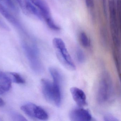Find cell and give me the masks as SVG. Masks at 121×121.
<instances>
[{"label": "cell", "mask_w": 121, "mask_h": 121, "mask_svg": "<svg viewBox=\"0 0 121 121\" xmlns=\"http://www.w3.org/2000/svg\"><path fill=\"white\" fill-rule=\"evenodd\" d=\"M104 120L105 121H118V120L117 118L110 114H107L104 116Z\"/></svg>", "instance_id": "ffe728a7"}, {"label": "cell", "mask_w": 121, "mask_h": 121, "mask_svg": "<svg viewBox=\"0 0 121 121\" xmlns=\"http://www.w3.org/2000/svg\"><path fill=\"white\" fill-rule=\"evenodd\" d=\"M117 10L118 17L120 18L121 13V0H117Z\"/></svg>", "instance_id": "44dd1931"}, {"label": "cell", "mask_w": 121, "mask_h": 121, "mask_svg": "<svg viewBox=\"0 0 121 121\" xmlns=\"http://www.w3.org/2000/svg\"><path fill=\"white\" fill-rule=\"evenodd\" d=\"M50 74L53 80V86L55 92V100L54 105L59 107L61 104V90L62 78L60 73L56 69L53 67L49 69Z\"/></svg>", "instance_id": "8992f818"}, {"label": "cell", "mask_w": 121, "mask_h": 121, "mask_svg": "<svg viewBox=\"0 0 121 121\" xmlns=\"http://www.w3.org/2000/svg\"><path fill=\"white\" fill-rule=\"evenodd\" d=\"M8 91V90L4 86L0 85V95H2L5 92Z\"/></svg>", "instance_id": "603a6c76"}, {"label": "cell", "mask_w": 121, "mask_h": 121, "mask_svg": "<svg viewBox=\"0 0 121 121\" xmlns=\"http://www.w3.org/2000/svg\"><path fill=\"white\" fill-rule=\"evenodd\" d=\"M5 104V102L4 100L1 98H0V107H3Z\"/></svg>", "instance_id": "d4e9b609"}, {"label": "cell", "mask_w": 121, "mask_h": 121, "mask_svg": "<svg viewBox=\"0 0 121 121\" xmlns=\"http://www.w3.org/2000/svg\"><path fill=\"white\" fill-rule=\"evenodd\" d=\"M113 95V85L111 77L107 72H103L100 76L98 83L97 101L99 104H106L112 99Z\"/></svg>", "instance_id": "6da1fadb"}, {"label": "cell", "mask_w": 121, "mask_h": 121, "mask_svg": "<svg viewBox=\"0 0 121 121\" xmlns=\"http://www.w3.org/2000/svg\"><path fill=\"white\" fill-rule=\"evenodd\" d=\"M0 13L13 25L20 29H22V27L19 21L1 3H0Z\"/></svg>", "instance_id": "8fae6325"}, {"label": "cell", "mask_w": 121, "mask_h": 121, "mask_svg": "<svg viewBox=\"0 0 121 121\" xmlns=\"http://www.w3.org/2000/svg\"><path fill=\"white\" fill-rule=\"evenodd\" d=\"M53 45L59 60L67 69L75 70V66L69 54L64 42L61 39L55 38L53 41Z\"/></svg>", "instance_id": "3957f363"}, {"label": "cell", "mask_w": 121, "mask_h": 121, "mask_svg": "<svg viewBox=\"0 0 121 121\" xmlns=\"http://www.w3.org/2000/svg\"><path fill=\"white\" fill-rule=\"evenodd\" d=\"M111 34L114 44L119 43L118 18L115 0H108Z\"/></svg>", "instance_id": "277c9868"}, {"label": "cell", "mask_w": 121, "mask_h": 121, "mask_svg": "<svg viewBox=\"0 0 121 121\" xmlns=\"http://www.w3.org/2000/svg\"><path fill=\"white\" fill-rule=\"evenodd\" d=\"M0 85L4 86L8 91L11 87V78L1 71H0Z\"/></svg>", "instance_id": "5bb4252c"}, {"label": "cell", "mask_w": 121, "mask_h": 121, "mask_svg": "<svg viewBox=\"0 0 121 121\" xmlns=\"http://www.w3.org/2000/svg\"><path fill=\"white\" fill-rule=\"evenodd\" d=\"M41 84L42 92L46 99L54 104L55 92L53 83L47 79H42L41 81Z\"/></svg>", "instance_id": "ba28073f"}, {"label": "cell", "mask_w": 121, "mask_h": 121, "mask_svg": "<svg viewBox=\"0 0 121 121\" xmlns=\"http://www.w3.org/2000/svg\"><path fill=\"white\" fill-rule=\"evenodd\" d=\"M70 91L73 99L79 107L87 105L86 95L82 90L76 87H73L71 88Z\"/></svg>", "instance_id": "30bf717a"}, {"label": "cell", "mask_w": 121, "mask_h": 121, "mask_svg": "<svg viewBox=\"0 0 121 121\" xmlns=\"http://www.w3.org/2000/svg\"><path fill=\"white\" fill-rule=\"evenodd\" d=\"M15 0H4V3L13 11L18 12V9L14 3Z\"/></svg>", "instance_id": "ac0fdd59"}, {"label": "cell", "mask_w": 121, "mask_h": 121, "mask_svg": "<svg viewBox=\"0 0 121 121\" xmlns=\"http://www.w3.org/2000/svg\"><path fill=\"white\" fill-rule=\"evenodd\" d=\"M34 118L40 120H47L48 118V115L44 109L36 105L35 109Z\"/></svg>", "instance_id": "7c38bea8"}, {"label": "cell", "mask_w": 121, "mask_h": 121, "mask_svg": "<svg viewBox=\"0 0 121 121\" xmlns=\"http://www.w3.org/2000/svg\"><path fill=\"white\" fill-rule=\"evenodd\" d=\"M69 117L71 121H90L92 117L89 111L81 108H75L70 112Z\"/></svg>", "instance_id": "9c48e42d"}, {"label": "cell", "mask_w": 121, "mask_h": 121, "mask_svg": "<svg viewBox=\"0 0 121 121\" xmlns=\"http://www.w3.org/2000/svg\"><path fill=\"white\" fill-rule=\"evenodd\" d=\"M0 27L3 28V29L7 30H9V29L8 26L4 22H3L0 20Z\"/></svg>", "instance_id": "cb8c5ba5"}, {"label": "cell", "mask_w": 121, "mask_h": 121, "mask_svg": "<svg viewBox=\"0 0 121 121\" xmlns=\"http://www.w3.org/2000/svg\"><path fill=\"white\" fill-rule=\"evenodd\" d=\"M32 3L37 8L49 28L54 31H59L60 28L52 18L49 7L44 0H30Z\"/></svg>", "instance_id": "5b68a950"}, {"label": "cell", "mask_w": 121, "mask_h": 121, "mask_svg": "<svg viewBox=\"0 0 121 121\" xmlns=\"http://www.w3.org/2000/svg\"><path fill=\"white\" fill-rule=\"evenodd\" d=\"M76 56L78 61L81 63H84L85 61L86 57L83 52L80 49H77L76 52Z\"/></svg>", "instance_id": "e0dca14e"}, {"label": "cell", "mask_w": 121, "mask_h": 121, "mask_svg": "<svg viewBox=\"0 0 121 121\" xmlns=\"http://www.w3.org/2000/svg\"><path fill=\"white\" fill-rule=\"evenodd\" d=\"M80 43L82 46L85 48H88L91 45L90 41L86 33L84 32H81L79 35Z\"/></svg>", "instance_id": "9a60e30c"}, {"label": "cell", "mask_w": 121, "mask_h": 121, "mask_svg": "<svg viewBox=\"0 0 121 121\" xmlns=\"http://www.w3.org/2000/svg\"><path fill=\"white\" fill-rule=\"evenodd\" d=\"M11 116L14 121H25L27 120L25 117L17 112H12L11 114Z\"/></svg>", "instance_id": "d6986e66"}, {"label": "cell", "mask_w": 121, "mask_h": 121, "mask_svg": "<svg viewBox=\"0 0 121 121\" xmlns=\"http://www.w3.org/2000/svg\"><path fill=\"white\" fill-rule=\"evenodd\" d=\"M25 14L34 15L42 19V17L40 11L32 4L30 0H16Z\"/></svg>", "instance_id": "52a82bcc"}, {"label": "cell", "mask_w": 121, "mask_h": 121, "mask_svg": "<svg viewBox=\"0 0 121 121\" xmlns=\"http://www.w3.org/2000/svg\"><path fill=\"white\" fill-rule=\"evenodd\" d=\"M36 105L31 103H27L21 107L22 110L30 117L34 118V110Z\"/></svg>", "instance_id": "4fadbf2b"}, {"label": "cell", "mask_w": 121, "mask_h": 121, "mask_svg": "<svg viewBox=\"0 0 121 121\" xmlns=\"http://www.w3.org/2000/svg\"><path fill=\"white\" fill-rule=\"evenodd\" d=\"M10 74L13 77V81L19 84H24L25 81L24 78L18 73H10Z\"/></svg>", "instance_id": "2e32d148"}, {"label": "cell", "mask_w": 121, "mask_h": 121, "mask_svg": "<svg viewBox=\"0 0 121 121\" xmlns=\"http://www.w3.org/2000/svg\"><path fill=\"white\" fill-rule=\"evenodd\" d=\"M86 6L89 8H92L94 6V0H85Z\"/></svg>", "instance_id": "7402d4cb"}, {"label": "cell", "mask_w": 121, "mask_h": 121, "mask_svg": "<svg viewBox=\"0 0 121 121\" xmlns=\"http://www.w3.org/2000/svg\"><path fill=\"white\" fill-rule=\"evenodd\" d=\"M22 46L32 70L37 73L43 71V66L39 58V51L35 43H29L23 41Z\"/></svg>", "instance_id": "7a4b0ae2"}]
</instances>
